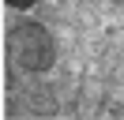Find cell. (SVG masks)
<instances>
[{"mask_svg": "<svg viewBox=\"0 0 124 120\" xmlns=\"http://www.w3.org/2000/svg\"><path fill=\"white\" fill-rule=\"evenodd\" d=\"M4 52H8V64L19 68V71H49L56 60V45H53V34H49L41 22L34 19H19L8 26L4 34Z\"/></svg>", "mask_w": 124, "mask_h": 120, "instance_id": "cell-1", "label": "cell"}, {"mask_svg": "<svg viewBox=\"0 0 124 120\" xmlns=\"http://www.w3.org/2000/svg\"><path fill=\"white\" fill-rule=\"evenodd\" d=\"M34 4H45V0H4V8H11V11H26Z\"/></svg>", "mask_w": 124, "mask_h": 120, "instance_id": "cell-2", "label": "cell"}, {"mask_svg": "<svg viewBox=\"0 0 124 120\" xmlns=\"http://www.w3.org/2000/svg\"><path fill=\"white\" fill-rule=\"evenodd\" d=\"M105 4H116V8H124V0H105Z\"/></svg>", "mask_w": 124, "mask_h": 120, "instance_id": "cell-3", "label": "cell"}]
</instances>
